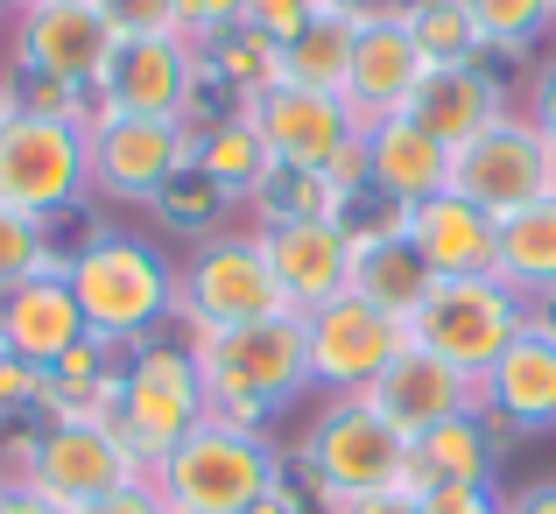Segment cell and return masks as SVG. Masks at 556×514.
I'll return each instance as SVG.
<instances>
[{
  "label": "cell",
  "instance_id": "44",
  "mask_svg": "<svg viewBox=\"0 0 556 514\" xmlns=\"http://www.w3.org/2000/svg\"><path fill=\"white\" fill-rule=\"evenodd\" d=\"M507 514H556V479H543V487H529V493H515V501H507Z\"/></svg>",
  "mask_w": 556,
  "mask_h": 514
},
{
  "label": "cell",
  "instance_id": "37",
  "mask_svg": "<svg viewBox=\"0 0 556 514\" xmlns=\"http://www.w3.org/2000/svg\"><path fill=\"white\" fill-rule=\"evenodd\" d=\"M422 514H507L501 487H416Z\"/></svg>",
  "mask_w": 556,
  "mask_h": 514
},
{
  "label": "cell",
  "instance_id": "3",
  "mask_svg": "<svg viewBox=\"0 0 556 514\" xmlns=\"http://www.w3.org/2000/svg\"><path fill=\"white\" fill-rule=\"evenodd\" d=\"M149 487L169 514H254L282 487V451L254 423L204 416L177 451L149 465Z\"/></svg>",
  "mask_w": 556,
  "mask_h": 514
},
{
  "label": "cell",
  "instance_id": "25",
  "mask_svg": "<svg viewBox=\"0 0 556 514\" xmlns=\"http://www.w3.org/2000/svg\"><path fill=\"white\" fill-rule=\"evenodd\" d=\"M416 487H501V430L479 409L437 423L430 437H416Z\"/></svg>",
  "mask_w": 556,
  "mask_h": 514
},
{
  "label": "cell",
  "instance_id": "17",
  "mask_svg": "<svg viewBox=\"0 0 556 514\" xmlns=\"http://www.w3.org/2000/svg\"><path fill=\"white\" fill-rule=\"evenodd\" d=\"M247 127L268 149V170H331V155L359 135L353 106L331 92H303V85H268L254 106H240Z\"/></svg>",
  "mask_w": 556,
  "mask_h": 514
},
{
  "label": "cell",
  "instance_id": "39",
  "mask_svg": "<svg viewBox=\"0 0 556 514\" xmlns=\"http://www.w3.org/2000/svg\"><path fill=\"white\" fill-rule=\"evenodd\" d=\"M247 8H254V0H177V14H184V36H198V42H212L218 28L247 22Z\"/></svg>",
  "mask_w": 556,
  "mask_h": 514
},
{
  "label": "cell",
  "instance_id": "7",
  "mask_svg": "<svg viewBox=\"0 0 556 514\" xmlns=\"http://www.w3.org/2000/svg\"><path fill=\"white\" fill-rule=\"evenodd\" d=\"M289 311L254 226H226L190 247L177 268V325L184 331H218V325H254V317Z\"/></svg>",
  "mask_w": 556,
  "mask_h": 514
},
{
  "label": "cell",
  "instance_id": "38",
  "mask_svg": "<svg viewBox=\"0 0 556 514\" xmlns=\"http://www.w3.org/2000/svg\"><path fill=\"white\" fill-rule=\"evenodd\" d=\"M317 14H325V0H254V8H247V22L268 28L275 42H289L303 22H317Z\"/></svg>",
  "mask_w": 556,
  "mask_h": 514
},
{
  "label": "cell",
  "instance_id": "16",
  "mask_svg": "<svg viewBox=\"0 0 556 514\" xmlns=\"http://www.w3.org/2000/svg\"><path fill=\"white\" fill-rule=\"evenodd\" d=\"M254 233L296 317L353 297V218H289V226H254Z\"/></svg>",
  "mask_w": 556,
  "mask_h": 514
},
{
  "label": "cell",
  "instance_id": "14",
  "mask_svg": "<svg viewBox=\"0 0 556 514\" xmlns=\"http://www.w3.org/2000/svg\"><path fill=\"white\" fill-rule=\"evenodd\" d=\"M408 346V325L359 297H339L325 311L303 317V352H311V388L325 394H367L388 360Z\"/></svg>",
  "mask_w": 556,
  "mask_h": 514
},
{
  "label": "cell",
  "instance_id": "41",
  "mask_svg": "<svg viewBox=\"0 0 556 514\" xmlns=\"http://www.w3.org/2000/svg\"><path fill=\"white\" fill-rule=\"evenodd\" d=\"M78 514H169V507L155 501V487H149V479H135V487L106 493V501H85Z\"/></svg>",
  "mask_w": 556,
  "mask_h": 514
},
{
  "label": "cell",
  "instance_id": "33",
  "mask_svg": "<svg viewBox=\"0 0 556 514\" xmlns=\"http://www.w3.org/2000/svg\"><path fill=\"white\" fill-rule=\"evenodd\" d=\"M56 240H50V226L42 218H28V212H14V204H0V297H8L14 283H28V275H42V268H56Z\"/></svg>",
  "mask_w": 556,
  "mask_h": 514
},
{
  "label": "cell",
  "instance_id": "20",
  "mask_svg": "<svg viewBox=\"0 0 556 514\" xmlns=\"http://www.w3.org/2000/svg\"><path fill=\"white\" fill-rule=\"evenodd\" d=\"M479 416L493 430L515 437H549L556 430V331H543L529 317L515 346L493 360V374L479 380Z\"/></svg>",
  "mask_w": 556,
  "mask_h": 514
},
{
  "label": "cell",
  "instance_id": "9",
  "mask_svg": "<svg viewBox=\"0 0 556 514\" xmlns=\"http://www.w3.org/2000/svg\"><path fill=\"white\" fill-rule=\"evenodd\" d=\"M141 459L113 437L106 416H56L50 430H36L28 444V465H22V487H36L42 501H56L64 514H78L85 501H106V493L135 487Z\"/></svg>",
  "mask_w": 556,
  "mask_h": 514
},
{
  "label": "cell",
  "instance_id": "11",
  "mask_svg": "<svg viewBox=\"0 0 556 514\" xmlns=\"http://www.w3.org/2000/svg\"><path fill=\"white\" fill-rule=\"evenodd\" d=\"M8 42H14V71L71 85L85 99L99 92L113 50H121V36L106 28L99 0H22L8 22Z\"/></svg>",
  "mask_w": 556,
  "mask_h": 514
},
{
  "label": "cell",
  "instance_id": "10",
  "mask_svg": "<svg viewBox=\"0 0 556 514\" xmlns=\"http://www.w3.org/2000/svg\"><path fill=\"white\" fill-rule=\"evenodd\" d=\"M451 190L486 218H515L521 204L556 198V149L535 135L529 113H501L486 135L451 149Z\"/></svg>",
  "mask_w": 556,
  "mask_h": 514
},
{
  "label": "cell",
  "instance_id": "31",
  "mask_svg": "<svg viewBox=\"0 0 556 514\" xmlns=\"http://www.w3.org/2000/svg\"><path fill=\"white\" fill-rule=\"evenodd\" d=\"M408 36L422 42L430 64H486V36L472 28L465 0H408Z\"/></svg>",
  "mask_w": 556,
  "mask_h": 514
},
{
  "label": "cell",
  "instance_id": "30",
  "mask_svg": "<svg viewBox=\"0 0 556 514\" xmlns=\"http://www.w3.org/2000/svg\"><path fill=\"white\" fill-rule=\"evenodd\" d=\"M247 226H289V218H353V204L331 190L325 170H268L247 198Z\"/></svg>",
  "mask_w": 556,
  "mask_h": 514
},
{
  "label": "cell",
  "instance_id": "15",
  "mask_svg": "<svg viewBox=\"0 0 556 514\" xmlns=\"http://www.w3.org/2000/svg\"><path fill=\"white\" fill-rule=\"evenodd\" d=\"M430 57H422V42L408 36V0H394V8H380L359 22L353 36V78H345V106H353L359 127L374 121H394V113L416 106L422 78H430Z\"/></svg>",
  "mask_w": 556,
  "mask_h": 514
},
{
  "label": "cell",
  "instance_id": "47",
  "mask_svg": "<svg viewBox=\"0 0 556 514\" xmlns=\"http://www.w3.org/2000/svg\"><path fill=\"white\" fill-rule=\"evenodd\" d=\"M14 8H22V0H0V28H8V22H14Z\"/></svg>",
  "mask_w": 556,
  "mask_h": 514
},
{
  "label": "cell",
  "instance_id": "5",
  "mask_svg": "<svg viewBox=\"0 0 556 514\" xmlns=\"http://www.w3.org/2000/svg\"><path fill=\"white\" fill-rule=\"evenodd\" d=\"M212 416V394H204V374L198 360H190V339H149L135 352H121V388H113V437H121L127 451L141 459V473H149L163 451H177L198 423Z\"/></svg>",
  "mask_w": 556,
  "mask_h": 514
},
{
  "label": "cell",
  "instance_id": "21",
  "mask_svg": "<svg viewBox=\"0 0 556 514\" xmlns=\"http://www.w3.org/2000/svg\"><path fill=\"white\" fill-rule=\"evenodd\" d=\"M430 289H437V268L416 254L402 212L353 218V297L359 303H374V311H388V317L408 325V317L430 303Z\"/></svg>",
  "mask_w": 556,
  "mask_h": 514
},
{
  "label": "cell",
  "instance_id": "36",
  "mask_svg": "<svg viewBox=\"0 0 556 514\" xmlns=\"http://www.w3.org/2000/svg\"><path fill=\"white\" fill-rule=\"evenodd\" d=\"M28 409H42V374L22 366L14 352H0V423H22Z\"/></svg>",
  "mask_w": 556,
  "mask_h": 514
},
{
  "label": "cell",
  "instance_id": "1",
  "mask_svg": "<svg viewBox=\"0 0 556 514\" xmlns=\"http://www.w3.org/2000/svg\"><path fill=\"white\" fill-rule=\"evenodd\" d=\"M64 283L85 311V331L113 352H135L177 325V268L141 233H92L64 254Z\"/></svg>",
  "mask_w": 556,
  "mask_h": 514
},
{
  "label": "cell",
  "instance_id": "34",
  "mask_svg": "<svg viewBox=\"0 0 556 514\" xmlns=\"http://www.w3.org/2000/svg\"><path fill=\"white\" fill-rule=\"evenodd\" d=\"M226 204H232V198H226L218 184H204L198 170H184L177 184L163 190V204H155V212H163L169 226H184V233H204V240H212V226L226 218Z\"/></svg>",
  "mask_w": 556,
  "mask_h": 514
},
{
  "label": "cell",
  "instance_id": "12",
  "mask_svg": "<svg viewBox=\"0 0 556 514\" xmlns=\"http://www.w3.org/2000/svg\"><path fill=\"white\" fill-rule=\"evenodd\" d=\"M92 113L135 121H198L204 113V42L198 36H135L113 50Z\"/></svg>",
  "mask_w": 556,
  "mask_h": 514
},
{
  "label": "cell",
  "instance_id": "27",
  "mask_svg": "<svg viewBox=\"0 0 556 514\" xmlns=\"http://www.w3.org/2000/svg\"><path fill=\"white\" fill-rule=\"evenodd\" d=\"M190 170L204 176V184H218L232 204H247L261 190V176H268V149H261V135L247 127V113H198L190 121Z\"/></svg>",
  "mask_w": 556,
  "mask_h": 514
},
{
  "label": "cell",
  "instance_id": "28",
  "mask_svg": "<svg viewBox=\"0 0 556 514\" xmlns=\"http://www.w3.org/2000/svg\"><path fill=\"white\" fill-rule=\"evenodd\" d=\"M353 36H359V22L339 14V8H325L317 22H303L296 36L282 42V85L345 99V78H353Z\"/></svg>",
  "mask_w": 556,
  "mask_h": 514
},
{
  "label": "cell",
  "instance_id": "40",
  "mask_svg": "<svg viewBox=\"0 0 556 514\" xmlns=\"http://www.w3.org/2000/svg\"><path fill=\"white\" fill-rule=\"evenodd\" d=\"M521 113H529V121H535V135H543L549 149H556V57H549L543 71H535V85H529V106H521Z\"/></svg>",
  "mask_w": 556,
  "mask_h": 514
},
{
  "label": "cell",
  "instance_id": "4",
  "mask_svg": "<svg viewBox=\"0 0 556 514\" xmlns=\"http://www.w3.org/2000/svg\"><path fill=\"white\" fill-rule=\"evenodd\" d=\"M296 465L325 514H339L345 501H367V493L416 487V444L367 394H325V409L311 416V430L296 444Z\"/></svg>",
  "mask_w": 556,
  "mask_h": 514
},
{
  "label": "cell",
  "instance_id": "24",
  "mask_svg": "<svg viewBox=\"0 0 556 514\" xmlns=\"http://www.w3.org/2000/svg\"><path fill=\"white\" fill-rule=\"evenodd\" d=\"M501 113H515V106H507L501 78H493L486 64H437L430 78H422V92H416V106H408V121L430 127L444 149H465V141L486 135Z\"/></svg>",
  "mask_w": 556,
  "mask_h": 514
},
{
  "label": "cell",
  "instance_id": "2",
  "mask_svg": "<svg viewBox=\"0 0 556 514\" xmlns=\"http://www.w3.org/2000/svg\"><path fill=\"white\" fill-rule=\"evenodd\" d=\"M190 360L204 374V394H212V416L254 423L289 409L296 394H311V352H303V317L275 311L254 317V325H218V331H184Z\"/></svg>",
  "mask_w": 556,
  "mask_h": 514
},
{
  "label": "cell",
  "instance_id": "35",
  "mask_svg": "<svg viewBox=\"0 0 556 514\" xmlns=\"http://www.w3.org/2000/svg\"><path fill=\"white\" fill-rule=\"evenodd\" d=\"M99 14H106V28L121 42H135V36H184L177 0H99Z\"/></svg>",
  "mask_w": 556,
  "mask_h": 514
},
{
  "label": "cell",
  "instance_id": "18",
  "mask_svg": "<svg viewBox=\"0 0 556 514\" xmlns=\"http://www.w3.org/2000/svg\"><path fill=\"white\" fill-rule=\"evenodd\" d=\"M78 346H92V331H85V311L64 283V261L28 275V283H14L8 297H0V352H14L22 366L50 374V366H64Z\"/></svg>",
  "mask_w": 556,
  "mask_h": 514
},
{
  "label": "cell",
  "instance_id": "26",
  "mask_svg": "<svg viewBox=\"0 0 556 514\" xmlns=\"http://www.w3.org/2000/svg\"><path fill=\"white\" fill-rule=\"evenodd\" d=\"M493 275H501L529 311L535 303H556V198H535V204H521L515 218H501Z\"/></svg>",
  "mask_w": 556,
  "mask_h": 514
},
{
  "label": "cell",
  "instance_id": "22",
  "mask_svg": "<svg viewBox=\"0 0 556 514\" xmlns=\"http://www.w3.org/2000/svg\"><path fill=\"white\" fill-rule=\"evenodd\" d=\"M437 190H451V149L416 127L408 113L367 127V198H380L388 212H416Z\"/></svg>",
  "mask_w": 556,
  "mask_h": 514
},
{
  "label": "cell",
  "instance_id": "45",
  "mask_svg": "<svg viewBox=\"0 0 556 514\" xmlns=\"http://www.w3.org/2000/svg\"><path fill=\"white\" fill-rule=\"evenodd\" d=\"M325 8H339V14H353V22H367V14L394 8V0H325Z\"/></svg>",
  "mask_w": 556,
  "mask_h": 514
},
{
  "label": "cell",
  "instance_id": "29",
  "mask_svg": "<svg viewBox=\"0 0 556 514\" xmlns=\"http://www.w3.org/2000/svg\"><path fill=\"white\" fill-rule=\"evenodd\" d=\"M232 85V106H254L268 85H282V42L254 22H232L204 42V85Z\"/></svg>",
  "mask_w": 556,
  "mask_h": 514
},
{
  "label": "cell",
  "instance_id": "42",
  "mask_svg": "<svg viewBox=\"0 0 556 514\" xmlns=\"http://www.w3.org/2000/svg\"><path fill=\"white\" fill-rule=\"evenodd\" d=\"M339 514H422L416 487H394V493H367V501H345Z\"/></svg>",
  "mask_w": 556,
  "mask_h": 514
},
{
  "label": "cell",
  "instance_id": "46",
  "mask_svg": "<svg viewBox=\"0 0 556 514\" xmlns=\"http://www.w3.org/2000/svg\"><path fill=\"white\" fill-rule=\"evenodd\" d=\"M8 113H14V85L0 78V127H8Z\"/></svg>",
  "mask_w": 556,
  "mask_h": 514
},
{
  "label": "cell",
  "instance_id": "32",
  "mask_svg": "<svg viewBox=\"0 0 556 514\" xmlns=\"http://www.w3.org/2000/svg\"><path fill=\"white\" fill-rule=\"evenodd\" d=\"M472 28L486 36V50H535L556 28V0H465Z\"/></svg>",
  "mask_w": 556,
  "mask_h": 514
},
{
  "label": "cell",
  "instance_id": "23",
  "mask_svg": "<svg viewBox=\"0 0 556 514\" xmlns=\"http://www.w3.org/2000/svg\"><path fill=\"white\" fill-rule=\"evenodd\" d=\"M416 254L437 268V283L451 275H493V254H501V218H486L479 204H465L458 190H437L430 204L402 212Z\"/></svg>",
  "mask_w": 556,
  "mask_h": 514
},
{
  "label": "cell",
  "instance_id": "13",
  "mask_svg": "<svg viewBox=\"0 0 556 514\" xmlns=\"http://www.w3.org/2000/svg\"><path fill=\"white\" fill-rule=\"evenodd\" d=\"M92 198L106 204H163V190L190 170V121H135V113H92Z\"/></svg>",
  "mask_w": 556,
  "mask_h": 514
},
{
  "label": "cell",
  "instance_id": "19",
  "mask_svg": "<svg viewBox=\"0 0 556 514\" xmlns=\"http://www.w3.org/2000/svg\"><path fill=\"white\" fill-rule=\"evenodd\" d=\"M367 402L408 437V444H416V437H430L437 423L472 416V409H479V380H465L458 366H444L437 352H422V346H402L388 360V374L367 388Z\"/></svg>",
  "mask_w": 556,
  "mask_h": 514
},
{
  "label": "cell",
  "instance_id": "6",
  "mask_svg": "<svg viewBox=\"0 0 556 514\" xmlns=\"http://www.w3.org/2000/svg\"><path fill=\"white\" fill-rule=\"evenodd\" d=\"M529 303L501 283V275H451L430 289L416 317H408V346L437 352L444 366H458L465 380H486L493 360L529 331Z\"/></svg>",
  "mask_w": 556,
  "mask_h": 514
},
{
  "label": "cell",
  "instance_id": "8",
  "mask_svg": "<svg viewBox=\"0 0 556 514\" xmlns=\"http://www.w3.org/2000/svg\"><path fill=\"white\" fill-rule=\"evenodd\" d=\"M92 198V141L85 121H56V113H8L0 127V204L42 218Z\"/></svg>",
  "mask_w": 556,
  "mask_h": 514
},
{
  "label": "cell",
  "instance_id": "43",
  "mask_svg": "<svg viewBox=\"0 0 556 514\" xmlns=\"http://www.w3.org/2000/svg\"><path fill=\"white\" fill-rule=\"evenodd\" d=\"M0 514H64V507L42 501V493L22 487V479H0Z\"/></svg>",
  "mask_w": 556,
  "mask_h": 514
}]
</instances>
